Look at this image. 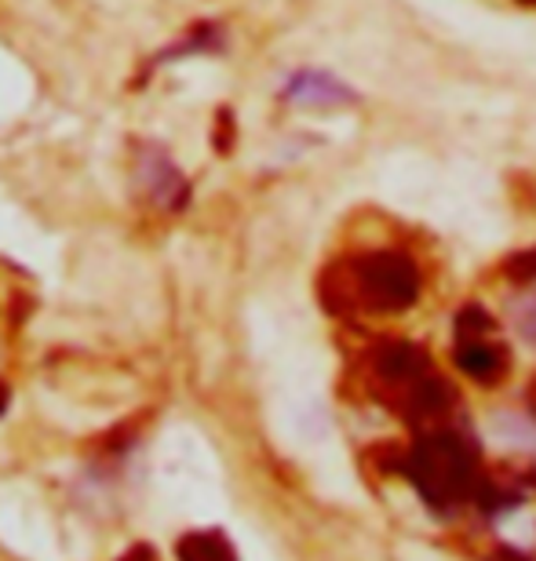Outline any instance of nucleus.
I'll list each match as a JSON object with an SVG mask.
<instances>
[{
	"label": "nucleus",
	"instance_id": "nucleus-3",
	"mask_svg": "<svg viewBox=\"0 0 536 561\" xmlns=\"http://www.w3.org/2000/svg\"><path fill=\"white\" fill-rule=\"evenodd\" d=\"M456 365L475 383H497L508 373V351L493 340V321L482 307H467L456 318Z\"/></svg>",
	"mask_w": 536,
	"mask_h": 561
},
{
	"label": "nucleus",
	"instance_id": "nucleus-9",
	"mask_svg": "<svg viewBox=\"0 0 536 561\" xmlns=\"http://www.w3.org/2000/svg\"><path fill=\"white\" fill-rule=\"evenodd\" d=\"M518 329L529 343H536V291L518 307Z\"/></svg>",
	"mask_w": 536,
	"mask_h": 561
},
{
	"label": "nucleus",
	"instance_id": "nucleus-10",
	"mask_svg": "<svg viewBox=\"0 0 536 561\" xmlns=\"http://www.w3.org/2000/svg\"><path fill=\"white\" fill-rule=\"evenodd\" d=\"M117 561H158V554H153L147 543H139V547H132V551L121 554Z\"/></svg>",
	"mask_w": 536,
	"mask_h": 561
},
{
	"label": "nucleus",
	"instance_id": "nucleus-13",
	"mask_svg": "<svg viewBox=\"0 0 536 561\" xmlns=\"http://www.w3.org/2000/svg\"><path fill=\"white\" fill-rule=\"evenodd\" d=\"M4 409H8V387L0 383V416H4Z\"/></svg>",
	"mask_w": 536,
	"mask_h": 561
},
{
	"label": "nucleus",
	"instance_id": "nucleus-2",
	"mask_svg": "<svg viewBox=\"0 0 536 561\" xmlns=\"http://www.w3.org/2000/svg\"><path fill=\"white\" fill-rule=\"evenodd\" d=\"M406 474L431 507H456L464 500H478L482 474H478L475 448L453 431H434L420 437L406 456L398 459Z\"/></svg>",
	"mask_w": 536,
	"mask_h": 561
},
{
	"label": "nucleus",
	"instance_id": "nucleus-8",
	"mask_svg": "<svg viewBox=\"0 0 536 561\" xmlns=\"http://www.w3.org/2000/svg\"><path fill=\"white\" fill-rule=\"evenodd\" d=\"M508 274L515 277L518 285H533V280H536V249L518 252L515 260L508 263Z\"/></svg>",
	"mask_w": 536,
	"mask_h": 561
},
{
	"label": "nucleus",
	"instance_id": "nucleus-6",
	"mask_svg": "<svg viewBox=\"0 0 536 561\" xmlns=\"http://www.w3.org/2000/svg\"><path fill=\"white\" fill-rule=\"evenodd\" d=\"M285 99L288 103H299V106H337V103H347L351 92L337 81V77L304 70V73L288 77Z\"/></svg>",
	"mask_w": 536,
	"mask_h": 561
},
{
	"label": "nucleus",
	"instance_id": "nucleus-5",
	"mask_svg": "<svg viewBox=\"0 0 536 561\" xmlns=\"http://www.w3.org/2000/svg\"><path fill=\"white\" fill-rule=\"evenodd\" d=\"M139 172H142V183H147V190H150V197L158 201V205L175 208V205H183V201H186V183H183V175L175 172L172 157H164V153L158 150V146H147Z\"/></svg>",
	"mask_w": 536,
	"mask_h": 561
},
{
	"label": "nucleus",
	"instance_id": "nucleus-12",
	"mask_svg": "<svg viewBox=\"0 0 536 561\" xmlns=\"http://www.w3.org/2000/svg\"><path fill=\"white\" fill-rule=\"evenodd\" d=\"M497 561H529V558H522V554H515V551H504Z\"/></svg>",
	"mask_w": 536,
	"mask_h": 561
},
{
	"label": "nucleus",
	"instance_id": "nucleus-4",
	"mask_svg": "<svg viewBox=\"0 0 536 561\" xmlns=\"http://www.w3.org/2000/svg\"><path fill=\"white\" fill-rule=\"evenodd\" d=\"M431 373H434V365H431L427 351L417 343H406V340L379 343L376 351L368 354V376H373V387L395 409L409 398V390L423 383Z\"/></svg>",
	"mask_w": 536,
	"mask_h": 561
},
{
	"label": "nucleus",
	"instance_id": "nucleus-1",
	"mask_svg": "<svg viewBox=\"0 0 536 561\" xmlns=\"http://www.w3.org/2000/svg\"><path fill=\"white\" fill-rule=\"evenodd\" d=\"M420 266L401 249L357 252L337 263L326 277V299L332 310L401 313L420 299Z\"/></svg>",
	"mask_w": 536,
	"mask_h": 561
},
{
	"label": "nucleus",
	"instance_id": "nucleus-7",
	"mask_svg": "<svg viewBox=\"0 0 536 561\" xmlns=\"http://www.w3.org/2000/svg\"><path fill=\"white\" fill-rule=\"evenodd\" d=\"M175 558L179 561H238V551H233V543L219 529H205V533H186L183 540L175 543Z\"/></svg>",
	"mask_w": 536,
	"mask_h": 561
},
{
	"label": "nucleus",
	"instance_id": "nucleus-11",
	"mask_svg": "<svg viewBox=\"0 0 536 561\" xmlns=\"http://www.w3.org/2000/svg\"><path fill=\"white\" fill-rule=\"evenodd\" d=\"M529 412H533V416H536V379H533V383H529Z\"/></svg>",
	"mask_w": 536,
	"mask_h": 561
}]
</instances>
